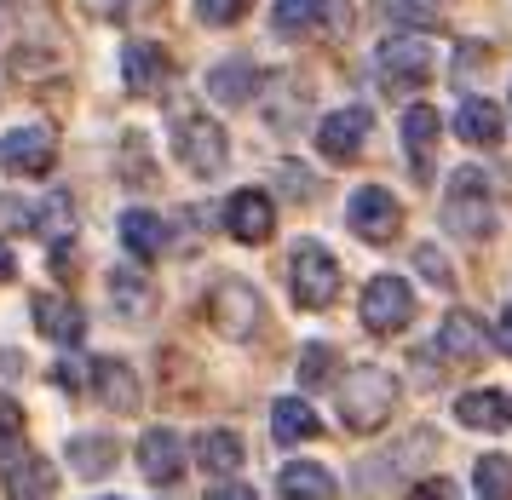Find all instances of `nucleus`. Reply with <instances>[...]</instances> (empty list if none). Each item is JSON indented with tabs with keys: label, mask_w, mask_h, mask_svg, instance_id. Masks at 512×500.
Instances as JSON below:
<instances>
[{
	"label": "nucleus",
	"mask_w": 512,
	"mask_h": 500,
	"mask_svg": "<svg viewBox=\"0 0 512 500\" xmlns=\"http://www.w3.org/2000/svg\"><path fill=\"white\" fill-rule=\"evenodd\" d=\"M397 409V374L380 363H357L340 380V420H346V432L357 437H374Z\"/></svg>",
	"instance_id": "nucleus-1"
},
{
	"label": "nucleus",
	"mask_w": 512,
	"mask_h": 500,
	"mask_svg": "<svg viewBox=\"0 0 512 500\" xmlns=\"http://www.w3.org/2000/svg\"><path fill=\"white\" fill-rule=\"evenodd\" d=\"M346 219H351V230H357L363 242H392L397 230H403V207H397V196L386 190V184H363V190L351 196Z\"/></svg>",
	"instance_id": "nucleus-8"
},
{
	"label": "nucleus",
	"mask_w": 512,
	"mask_h": 500,
	"mask_svg": "<svg viewBox=\"0 0 512 500\" xmlns=\"http://www.w3.org/2000/svg\"><path fill=\"white\" fill-rule=\"evenodd\" d=\"M208 322L225 334V340H254L259 322H265V299H259L254 282L242 276H219L208 294Z\"/></svg>",
	"instance_id": "nucleus-4"
},
{
	"label": "nucleus",
	"mask_w": 512,
	"mask_h": 500,
	"mask_svg": "<svg viewBox=\"0 0 512 500\" xmlns=\"http://www.w3.org/2000/svg\"><path fill=\"white\" fill-rule=\"evenodd\" d=\"M271 437L277 443H305V437H317V414L305 397H277L271 403Z\"/></svg>",
	"instance_id": "nucleus-25"
},
{
	"label": "nucleus",
	"mask_w": 512,
	"mask_h": 500,
	"mask_svg": "<svg viewBox=\"0 0 512 500\" xmlns=\"http://www.w3.org/2000/svg\"><path fill=\"white\" fill-rule=\"evenodd\" d=\"M213 500H254L248 483H213Z\"/></svg>",
	"instance_id": "nucleus-39"
},
{
	"label": "nucleus",
	"mask_w": 512,
	"mask_h": 500,
	"mask_svg": "<svg viewBox=\"0 0 512 500\" xmlns=\"http://www.w3.org/2000/svg\"><path fill=\"white\" fill-rule=\"evenodd\" d=\"M455 138H466L472 150H489V144L507 138V121H501V110L489 98H466L461 110H455Z\"/></svg>",
	"instance_id": "nucleus-20"
},
{
	"label": "nucleus",
	"mask_w": 512,
	"mask_h": 500,
	"mask_svg": "<svg viewBox=\"0 0 512 500\" xmlns=\"http://www.w3.org/2000/svg\"><path fill=\"white\" fill-rule=\"evenodd\" d=\"M282 495H311V500H334L340 495V483H334V472H323L317 460H288L277 478Z\"/></svg>",
	"instance_id": "nucleus-24"
},
{
	"label": "nucleus",
	"mask_w": 512,
	"mask_h": 500,
	"mask_svg": "<svg viewBox=\"0 0 512 500\" xmlns=\"http://www.w3.org/2000/svg\"><path fill=\"white\" fill-rule=\"evenodd\" d=\"M98 12H104V18H133V12H144V6H150V0H93Z\"/></svg>",
	"instance_id": "nucleus-38"
},
{
	"label": "nucleus",
	"mask_w": 512,
	"mask_h": 500,
	"mask_svg": "<svg viewBox=\"0 0 512 500\" xmlns=\"http://www.w3.org/2000/svg\"><path fill=\"white\" fill-rule=\"evenodd\" d=\"M93 391L110 403L116 414H133L139 409V380H133V368L121 363V357H98L93 363Z\"/></svg>",
	"instance_id": "nucleus-21"
},
{
	"label": "nucleus",
	"mask_w": 512,
	"mask_h": 500,
	"mask_svg": "<svg viewBox=\"0 0 512 500\" xmlns=\"http://www.w3.org/2000/svg\"><path fill=\"white\" fill-rule=\"evenodd\" d=\"M334 380V345H305L300 351V386L305 391H317Z\"/></svg>",
	"instance_id": "nucleus-32"
},
{
	"label": "nucleus",
	"mask_w": 512,
	"mask_h": 500,
	"mask_svg": "<svg viewBox=\"0 0 512 500\" xmlns=\"http://www.w3.org/2000/svg\"><path fill=\"white\" fill-rule=\"evenodd\" d=\"M190 455H196V466H202V472L225 478V472H236V466H242V437H236V432H202Z\"/></svg>",
	"instance_id": "nucleus-26"
},
{
	"label": "nucleus",
	"mask_w": 512,
	"mask_h": 500,
	"mask_svg": "<svg viewBox=\"0 0 512 500\" xmlns=\"http://www.w3.org/2000/svg\"><path fill=\"white\" fill-rule=\"evenodd\" d=\"M288 288H294V305L328 311L340 299V259L323 242H300V248L288 253Z\"/></svg>",
	"instance_id": "nucleus-3"
},
{
	"label": "nucleus",
	"mask_w": 512,
	"mask_h": 500,
	"mask_svg": "<svg viewBox=\"0 0 512 500\" xmlns=\"http://www.w3.org/2000/svg\"><path fill=\"white\" fill-rule=\"evenodd\" d=\"M173 150H179V161H185L196 179H219V167H225V156H231L225 127L208 121V115H190V110L173 121Z\"/></svg>",
	"instance_id": "nucleus-5"
},
{
	"label": "nucleus",
	"mask_w": 512,
	"mask_h": 500,
	"mask_svg": "<svg viewBox=\"0 0 512 500\" xmlns=\"http://www.w3.org/2000/svg\"><path fill=\"white\" fill-rule=\"evenodd\" d=\"M472 489H478L484 500H512V460L507 455H478Z\"/></svg>",
	"instance_id": "nucleus-30"
},
{
	"label": "nucleus",
	"mask_w": 512,
	"mask_h": 500,
	"mask_svg": "<svg viewBox=\"0 0 512 500\" xmlns=\"http://www.w3.org/2000/svg\"><path fill=\"white\" fill-rule=\"evenodd\" d=\"M415 271L426 276L432 288H449V282H455V271H449V259H443V253L432 248V242H426V248H415Z\"/></svg>",
	"instance_id": "nucleus-35"
},
{
	"label": "nucleus",
	"mask_w": 512,
	"mask_h": 500,
	"mask_svg": "<svg viewBox=\"0 0 512 500\" xmlns=\"http://www.w3.org/2000/svg\"><path fill=\"white\" fill-rule=\"evenodd\" d=\"M271 23H277V35H288V41H305V35H317L328 23V0H277L271 6Z\"/></svg>",
	"instance_id": "nucleus-23"
},
{
	"label": "nucleus",
	"mask_w": 512,
	"mask_h": 500,
	"mask_svg": "<svg viewBox=\"0 0 512 500\" xmlns=\"http://www.w3.org/2000/svg\"><path fill=\"white\" fill-rule=\"evenodd\" d=\"M121 248L133 253V259H156V253L167 248L162 213H150V207H127V213H121Z\"/></svg>",
	"instance_id": "nucleus-22"
},
{
	"label": "nucleus",
	"mask_w": 512,
	"mask_h": 500,
	"mask_svg": "<svg viewBox=\"0 0 512 500\" xmlns=\"http://www.w3.org/2000/svg\"><path fill=\"white\" fill-rule=\"evenodd\" d=\"M0 478H6L12 495H52V489H58V472H52L41 455H24L12 472H0Z\"/></svg>",
	"instance_id": "nucleus-28"
},
{
	"label": "nucleus",
	"mask_w": 512,
	"mask_h": 500,
	"mask_svg": "<svg viewBox=\"0 0 512 500\" xmlns=\"http://www.w3.org/2000/svg\"><path fill=\"white\" fill-rule=\"evenodd\" d=\"M443 115L432 104H409L403 110V150H409V167H415L420 184H432V150H438Z\"/></svg>",
	"instance_id": "nucleus-13"
},
{
	"label": "nucleus",
	"mask_w": 512,
	"mask_h": 500,
	"mask_svg": "<svg viewBox=\"0 0 512 500\" xmlns=\"http://www.w3.org/2000/svg\"><path fill=\"white\" fill-rule=\"evenodd\" d=\"M35 328H41L52 345H81L87 340V317H81V305L64 299V294H41L35 299Z\"/></svg>",
	"instance_id": "nucleus-17"
},
{
	"label": "nucleus",
	"mask_w": 512,
	"mask_h": 500,
	"mask_svg": "<svg viewBox=\"0 0 512 500\" xmlns=\"http://www.w3.org/2000/svg\"><path fill=\"white\" fill-rule=\"evenodd\" d=\"M420 495H455V483H449V478H426V483H420Z\"/></svg>",
	"instance_id": "nucleus-41"
},
{
	"label": "nucleus",
	"mask_w": 512,
	"mask_h": 500,
	"mask_svg": "<svg viewBox=\"0 0 512 500\" xmlns=\"http://www.w3.org/2000/svg\"><path fill=\"white\" fill-rule=\"evenodd\" d=\"M248 6L254 0H196V18L208 23V29H231V23L248 18Z\"/></svg>",
	"instance_id": "nucleus-33"
},
{
	"label": "nucleus",
	"mask_w": 512,
	"mask_h": 500,
	"mask_svg": "<svg viewBox=\"0 0 512 500\" xmlns=\"http://www.w3.org/2000/svg\"><path fill=\"white\" fill-rule=\"evenodd\" d=\"M70 466L81 478H110V466H116V437H70Z\"/></svg>",
	"instance_id": "nucleus-27"
},
{
	"label": "nucleus",
	"mask_w": 512,
	"mask_h": 500,
	"mask_svg": "<svg viewBox=\"0 0 512 500\" xmlns=\"http://www.w3.org/2000/svg\"><path fill=\"white\" fill-rule=\"evenodd\" d=\"M415 317V288L403 282V276H374L369 288H363V328L369 334H403Z\"/></svg>",
	"instance_id": "nucleus-6"
},
{
	"label": "nucleus",
	"mask_w": 512,
	"mask_h": 500,
	"mask_svg": "<svg viewBox=\"0 0 512 500\" xmlns=\"http://www.w3.org/2000/svg\"><path fill=\"white\" fill-rule=\"evenodd\" d=\"M167 75H173V64H167V52L156 41H127L121 46V81H127L133 98H156V92L167 87Z\"/></svg>",
	"instance_id": "nucleus-11"
},
{
	"label": "nucleus",
	"mask_w": 512,
	"mask_h": 500,
	"mask_svg": "<svg viewBox=\"0 0 512 500\" xmlns=\"http://www.w3.org/2000/svg\"><path fill=\"white\" fill-rule=\"evenodd\" d=\"M0 230H12V236L35 230V207L18 202V196H0Z\"/></svg>",
	"instance_id": "nucleus-36"
},
{
	"label": "nucleus",
	"mask_w": 512,
	"mask_h": 500,
	"mask_svg": "<svg viewBox=\"0 0 512 500\" xmlns=\"http://www.w3.org/2000/svg\"><path fill=\"white\" fill-rule=\"evenodd\" d=\"M225 230H231L236 242H265L271 230H277V207L265 190H236L231 202H225Z\"/></svg>",
	"instance_id": "nucleus-15"
},
{
	"label": "nucleus",
	"mask_w": 512,
	"mask_h": 500,
	"mask_svg": "<svg viewBox=\"0 0 512 500\" xmlns=\"http://www.w3.org/2000/svg\"><path fill=\"white\" fill-rule=\"evenodd\" d=\"M495 345H501V351L512 357V305L501 311V322H495Z\"/></svg>",
	"instance_id": "nucleus-40"
},
{
	"label": "nucleus",
	"mask_w": 512,
	"mask_h": 500,
	"mask_svg": "<svg viewBox=\"0 0 512 500\" xmlns=\"http://www.w3.org/2000/svg\"><path fill=\"white\" fill-rule=\"evenodd\" d=\"M369 133H374V115L363 110V104H346V110L323 115V127H317V150H323L328 161H340V167H346V161L363 156Z\"/></svg>",
	"instance_id": "nucleus-9"
},
{
	"label": "nucleus",
	"mask_w": 512,
	"mask_h": 500,
	"mask_svg": "<svg viewBox=\"0 0 512 500\" xmlns=\"http://www.w3.org/2000/svg\"><path fill=\"white\" fill-rule=\"evenodd\" d=\"M52 133L47 127H12V133L0 138V161H6V173H18V179H41L52 173Z\"/></svg>",
	"instance_id": "nucleus-10"
},
{
	"label": "nucleus",
	"mask_w": 512,
	"mask_h": 500,
	"mask_svg": "<svg viewBox=\"0 0 512 500\" xmlns=\"http://www.w3.org/2000/svg\"><path fill=\"white\" fill-rule=\"evenodd\" d=\"M254 92H259V69L248 64V58H225V64L208 69V98L213 104L236 110V104H248Z\"/></svg>",
	"instance_id": "nucleus-19"
},
{
	"label": "nucleus",
	"mask_w": 512,
	"mask_h": 500,
	"mask_svg": "<svg viewBox=\"0 0 512 500\" xmlns=\"http://www.w3.org/2000/svg\"><path fill=\"white\" fill-rule=\"evenodd\" d=\"M386 18L403 29H432V23H443V6L438 0H386Z\"/></svg>",
	"instance_id": "nucleus-31"
},
{
	"label": "nucleus",
	"mask_w": 512,
	"mask_h": 500,
	"mask_svg": "<svg viewBox=\"0 0 512 500\" xmlns=\"http://www.w3.org/2000/svg\"><path fill=\"white\" fill-rule=\"evenodd\" d=\"M0 276H18V259H12V248L0 242Z\"/></svg>",
	"instance_id": "nucleus-42"
},
{
	"label": "nucleus",
	"mask_w": 512,
	"mask_h": 500,
	"mask_svg": "<svg viewBox=\"0 0 512 500\" xmlns=\"http://www.w3.org/2000/svg\"><path fill=\"white\" fill-rule=\"evenodd\" d=\"M104 294H110V311H116L121 322H144L156 311V288H150V276L133 271V265L104 271Z\"/></svg>",
	"instance_id": "nucleus-14"
},
{
	"label": "nucleus",
	"mask_w": 512,
	"mask_h": 500,
	"mask_svg": "<svg viewBox=\"0 0 512 500\" xmlns=\"http://www.w3.org/2000/svg\"><path fill=\"white\" fill-rule=\"evenodd\" d=\"M455 420L466 432H507L512 426V397L507 391H466L455 403Z\"/></svg>",
	"instance_id": "nucleus-18"
},
{
	"label": "nucleus",
	"mask_w": 512,
	"mask_h": 500,
	"mask_svg": "<svg viewBox=\"0 0 512 500\" xmlns=\"http://www.w3.org/2000/svg\"><path fill=\"white\" fill-rule=\"evenodd\" d=\"M443 225L455 230L461 242H484L489 230H495V196H489V179L478 167H455V173H449Z\"/></svg>",
	"instance_id": "nucleus-2"
},
{
	"label": "nucleus",
	"mask_w": 512,
	"mask_h": 500,
	"mask_svg": "<svg viewBox=\"0 0 512 500\" xmlns=\"http://www.w3.org/2000/svg\"><path fill=\"white\" fill-rule=\"evenodd\" d=\"M35 230L52 236V242H64V236H70V196H52V202L35 213Z\"/></svg>",
	"instance_id": "nucleus-34"
},
{
	"label": "nucleus",
	"mask_w": 512,
	"mask_h": 500,
	"mask_svg": "<svg viewBox=\"0 0 512 500\" xmlns=\"http://www.w3.org/2000/svg\"><path fill=\"white\" fill-rule=\"evenodd\" d=\"M438 351L449 357V363H478V357L489 351L484 317H472V311H449V317L438 322Z\"/></svg>",
	"instance_id": "nucleus-16"
},
{
	"label": "nucleus",
	"mask_w": 512,
	"mask_h": 500,
	"mask_svg": "<svg viewBox=\"0 0 512 500\" xmlns=\"http://www.w3.org/2000/svg\"><path fill=\"white\" fill-rule=\"evenodd\" d=\"M87 368H93V363H58V368H52V380H58V386H70V391H81V386H87Z\"/></svg>",
	"instance_id": "nucleus-37"
},
{
	"label": "nucleus",
	"mask_w": 512,
	"mask_h": 500,
	"mask_svg": "<svg viewBox=\"0 0 512 500\" xmlns=\"http://www.w3.org/2000/svg\"><path fill=\"white\" fill-rule=\"evenodd\" d=\"M190 466V443L179 432H167V426H150L139 437V472L144 483H156V489H173V483L185 478Z\"/></svg>",
	"instance_id": "nucleus-7"
},
{
	"label": "nucleus",
	"mask_w": 512,
	"mask_h": 500,
	"mask_svg": "<svg viewBox=\"0 0 512 500\" xmlns=\"http://www.w3.org/2000/svg\"><path fill=\"white\" fill-rule=\"evenodd\" d=\"M380 81H392V87H420L426 75H432V46L415 41V35H392V41L380 46Z\"/></svg>",
	"instance_id": "nucleus-12"
},
{
	"label": "nucleus",
	"mask_w": 512,
	"mask_h": 500,
	"mask_svg": "<svg viewBox=\"0 0 512 500\" xmlns=\"http://www.w3.org/2000/svg\"><path fill=\"white\" fill-rule=\"evenodd\" d=\"M24 455H29V443H24V409H18L12 397H0V472H12Z\"/></svg>",
	"instance_id": "nucleus-29"
}]
</instances>
